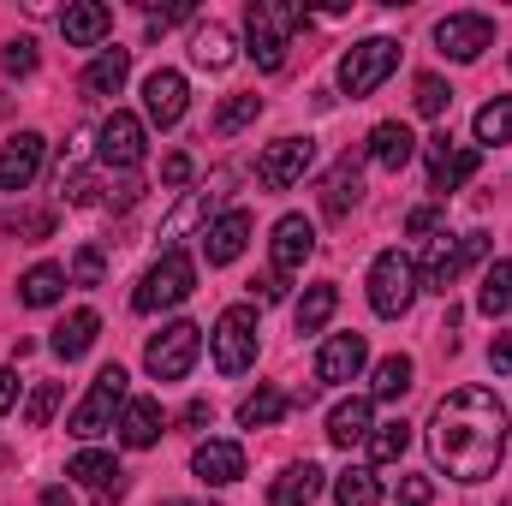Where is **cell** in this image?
<instances>
[{
  "label": "cell",
  "mask_w": 512,
  "mask_h": 506,
  "mask_svg": "<svg viewBox=\"0 0 512 506\" xmlns=\"http://www.w3.org/2000/svg\"><path fill=\"white\" fill-rule=\"evenodd\" d=\"M358 197H364V173H358V161L346 155V161H334V173H328V185H322V209L340 221V215L358 209Z\"/></svg>",
  "instance_id": "29"
},
{
  "label": "cell",
  "mask_w": 512,
  "mask_h": 506,
  "mask_svg": "<svg viewBox=\"0 0 512 506\" xmlns=\"http://www.w3.org/2000/svg\"><path fill=\"white\" fill-rule=\"evenodd\" d=\"M447 102H453V90H447L435 72H423V78H417V114H423V120H441Z\"/></svg>",
  "instance_id": "41"
},
{
  "label": "cell",
  "mask_w": 512,
  "mask_h": 506,
  "mask_svg": "<svg viewBox=\"0 0 512 506\" xmlns=\"http://www.w3.org/2000/svg\"><path fill=\"white\" fill-rule=\"evenodd\" d=\"M203 358V328L197 322H167L149 346H143V370L155 381H185Z\"/></svg>",
  "instance_id": "8"
},
{
  "label": "cell",
  "mask_w": 512,
  "mask_h": 506,
  "mask_svg": "<svg viewBox=\"0 0 512 506\" xmlns=\"http://www.w3.org/2000/svg\"><path fill=\"white\" fill-rule=\"evenodd\" d=\"M364 447H370V465H393V459H405V447H411V423H405V417L376 423Z\"/></svg>",
  "instance_id": "36"
},
{
  "label": "cell",
  "mask_w": 512,
  "mask_h": 506,
  "mask_svg": "<svg viewBox=\"0 0 512 506\" xmlns=\"http://www.w3.org/2000/svg\"><path fill=\"white\" fill-rule=\"evenodd\" d=\"M435 227H441V209H435V203H423V209L405 215V233H411V239H423V233H435Z\"/></svg>",
  "instance_id": "46"
},
{
  "label": "cell",
  "mask_w": 512,
  "mask_h": 506,
  "mask_svg": "<svg viewBox=\"0 0 512 506\" xmlns=\"http://www.w3.org/2000/svg\"><path fill=\"white\" fill-rule=\"evenodd\" d=\"M245 245H251V209H227V215H215L209 233H203V256H209V268L239 262Z\"/></svg>",
  "instance_id": "17"
},
{
  "label": "cell",
  "mask_w": 512,
  "mask_h": 506,
  "mask_svg": "<svg viewBox=\"0 0 512 506\" xmlns=\"http://www.w3.org/2000/svg\"><path fill=\"white\" fill-rule=\"evenodd\" d=\"M477 167H483V149H477V143H453L447 131L429 137V191H435V197H453L459 185H471Z\"/></svg>",
  "instance_id": "10"
},
{
  "label": "cell",
  "mask_w": 512,
  "mask_h": 506,
  "mask_svg": "<svg viewBox=\"0 0 512 506\" xmlns=\"http://www.w3.org/2000/svg\"><path fill=\"white\" fill-rule=\"evenodd\" d=\"M417 262L405 251H382L376 262H370V310L376 316H387V322H399L411 304H417Z\"/></svg>",
  "instance_id": "7"
},
{
  "label": "cell",
  "mask_w": 512,
  "mask_h": 506,
  "mask_svg": "<svg viewBox=\"0 0 512 506\" xmlns=\"http://www.w3.org/2000/svg\"><path fill=\"white\" fill-rule=\"evenodd\" d=\"M66 477H78L96 501H114L120 489H126V471H120V459L114 453H96V447H84L72 465H66Z\"/></svg>",
  "instance_id": "21"
},
{
  "label": "cell",
  "mask_w": 512,
  "mask_h": 506,
  "mask_svg": "<svg viewBox=\"0 0 512 506\" xmlns=\"http://www.w3.org/2000/svg\"><path fill=\"white\" fill-rule=\"evenodd\" d=\"M215 197H221V191H197V197H185V203H179V215L167 221V239H185L191 227H203V233H209V209H215Z\"/></svg>",
  "instance_id": "38"
},
{
  "label": "cell",
  "mask_w": 512,
  "mask_h": 506,
  "mask_svg": "<svg viewBox=\"0 0 512 506\" xmlns=\"http://www.w3.org/2000/svg\"><path fill=\"white\" fill-rule=\"evenodd\" d=\"M411 376H417V364L405 352H387L382 364H376V376H370V399H405Z\"/></svg>",
  "instance_id": "34"
},
{
  "label": "cell",
  "mask_w": 512,
  "mask_h": 506,
  "mask_svg": "<svg viewBox=\"0 0 512 506\" xmlns=\"http://www.w3.org/2000/svg\"><path fill=\"white\" fill-rule=\"evenodd\" d=\"M185 108H191V90H185V72H173V66H161V72H149L143 78V120L149 126H179L185 120Z\"/></svg>",
  "instance_id": "13"
},
{
  "label": "cell",
  "mask_w": 512,
  "mask_h": 506,
  "mask_svg": "<svg viewBox=\"0 0 512 506\" xmlns=\"http://www.w3.org/2000/svg\"><path fill=\"white\" fill-rule=\"evenodd\" d=\"M334 310H340V286H334V280H322V286H310V292L292 304V328H298V334H322Z\"/></svg>",
  "instance_id": "30"
},
{
  "label": "cell",
  "mask_w": 512,
  "mask_h": 506,
  "mask_svg": "<svg viewBox=\"0 0 512 506\" xmlns=\"http://www.w3.org/2000/svg\"><path fill=\"white\" fill-rule=\"evenodd\" d=\"M60 30H66L72 48H102L108 30H114V6H102V0H78V6L60 12Z\"/></svg>",
  "instance_id": "19"
},
{
  "label": "cell",
  "mask_w": 512,
  "mask_h": 506,
  "mask_svg": "<svg viewBox=\"0 0 512 506\" xmlns=\"http://www.w3.org/2000/svg\"><path fill=\"white\" fill-rule=\"evenodd\" d=\"M102 274H108V256L96 251V245H78V256H72V286H102Z\"/></svg>",
  "instance_id": "44"
},
{
  "label": "cell",
  "mask_w": 512,
  "mask_h": 506,
  "mask_svg": "<svg viewBox=\"0 0 512 506\" xmlns=\"http://www.w3.org/2000/svg\"><path fill=\"white\" fill-rule=\"evenodd\" d=\"M42 506H72V489H42Z\"/></svg>",
  "instance_id": "51"
},
{
  "label": "cell",
  "mask_w": 512,
  "mask_h": 506,
  "mask_svg": "<svg viewBox=\"0 0 512 506\" xmlns=\"http://www.w3.org/2000/svg\"><path fill=\"white\" fill-rule=\"evenodd\" d=\"M96 155H102V167H108V173H114V167L131 173V167L143 161V120L114 108V114L102 120V131H96Z\"/></svg>",
  "instance_id": "14"
},
{
  "label": "cell",
  "mask_w": 512,
  "mask_h": 506,
  "mask_svg": "<svg viewBox=\"0 0 512 506\" xmlns=\"http://www.w3.org/2000/svg\"><path fill=\"white\" fill-rule=\"evenodd\" d=\"M191 286H197V262L179 251V245H167L161 262L137 280V292H131V310H143V316H155V310H173V304H185L191 298Z\"/></svg>",
  "instance_id": "4"
},
{
  "label": "cell",
  "mask_w": 512,
  "mask_h": 506,
  "mask_svg": "<svg viewBox=\"0 0 512 506\" xmlns=\"http://www.w3.org/2000/svg\"><path fill=\"white\" fill-rule=\"evenodd\" d=\"M54 209H6V233H18V239H54Z\"/></svg>",
  "instance_id": "39"
},
{
  "label": "cell",
  "mask_w": 512,
  "mask_h": 506,
  "mask_svg": "<svg viewBox=\"0 0 512 506\" xmlns=\"http://www.w3.org/2000/svg\"><path fill=\"white\" fill-rule=\"evenodd\" d=\"M256 334H262V322H256L251 304H233V310H221V322H215V334H209V352H215V370L221 376H245L256 364Z\"/></svg>",
  "instance_id": "9"
},
{
  "label": "cell",
  "mask_w": 512,
  "mask_h": 506,
  "mask_svg": "<svg viewBox=\"0 0 512 506\" xmlns=\"http://www.w3.org/2000/svg\"><path fill=\"white\" fill-rule=\"evenodd\" d=\"M42 137L36 131H18V137H6L0 143V191H30L36 185V173H42Z\"/></svg>",
  "instance_id": "16"
},
{
  "label": "cell",
  "mask_w": 512,
  "mask_h": 506,
  "mask_svg": "<svg viewBox=\"0 0 512 506\" xmlns=\"http://www.w3.org/2000/svg\"><path fill=\"white\" fill-rule=\"evenodd\" d=\"M477 143H512V96H495L477 108Z\"/></svg>",
  "instance_id": "37"
},
{
  "label": "cell",
  "mask_w": 512,
  "mask_h": 506,
  "mask_svg": "<svg viewBox=\"0 0 512 506\" xmlns=\"http://www.w3.org/2000/svg\"><path fill=\"white\" fill-rule=\"evenodd\" d=\"M96 334H102V316H96V310H72V316L54 328V340H48V346H54V358H60V364H78V358L96 346Z\"/></svg>",
  "instance_id": "23"
},
{
  "label": "cell",
  "mask_w": 512,
  "mask_h": 506,
  "mask_svg": "<svg viewBox=\"0 0 512 506\" xmlns=\"http://www.w3.org/2000/svg\"><path fill=\"white\" fill-rule=\"evenodd\" d=\"M310 161H316V143L310 137H274L262 149V161H256V185L262 191H292L310 173Z\"/></svg>",
  "instance_id": "11"
},
{
  "label": "cell",
  "mask_w": 512,
  "mask_h": 506,
  "mask_svg": "<svg viewBox=\"0 0 512 506\" xmlns=\"http://www.w3.org/2000/svg\"><path fill=\"white\" fill-rule=\"evenodd\" d=\"M131 78V48H102L90 66H84V90L90 96H120Z\"/></svg>",
  "instance_id": "27"
},
{
  "label": "cell",
  "mask_w": 512,
  "mask_h": 506,
  "mask_svg": "<svg viewBox=\"0 0 512 506\" xmlns=\"http://www.w3.org/2000/svg\"><path fill=\"white\" fill-rule=\"evenodd\" d=\"M191 471H197L203 483L227 489V483H239V477H245V447H239V441H197Z\"/></svg>",
  "instance_id": "20"
},
{
  "label": "cell",
  "mask_w": 512,
  "mask_h": 506,
  "mask_svg": "<svg viewBox=\"0 0 512 506\" xmlns=\"http://www.w3.org/2000/svg\"><path fill=\"white\" fill-rule=\"evenodd\" d=\"M477 310L489 316V322H501L512 310V262H489L483 268V286H477Z\"/></svg>",
  "instance_id": "33"
},
{
  "label": "cell",
  "mask_w": 512,
  "mask_h": 506,
  "mask_svg": "<svg viewBox=\"0 0 512 506\" xmlns=\"http://www.w3.org/2000/svg\"><path fill=\"white\" fill-rule=\"evenodd\" d=\"M435 48L447 60H483V48H495V18L489 12H447L435 24Z\"/></svg>",
  "instance_id": "12"
},
{
  "label": "cell",
  "mask_w": 512,
  "mask_h": 506,
  "mask_svg": "<svg viewBox=\"0 0 512 506\" xmlns=\"http://www.w3.org/2000/svg\"><path fill=\"white\" fill-rule=\"evenodd\" d=\"M256 114H262V96H233V102H221V114H215V131H221V137H233L239 126H251Z\"/></svg>",
  "instance_id": "40"
},
{
  "label": "cell",
  "mask_w": 512,
  "mask_h": 506,
  "mask_svg": "<svg viewBox=\"0 0 512 506\" xmlns=\"http://www.w3.org/2000/svg\"><path fill=\"white\" fill-rule=\"evenodd\" d=\"M435 483L429 477H399V506H429Z\"/></svg>",
  "instance_id": "45"
},
{
  "label": "cell",
  "mask_w": 512,
  "mask_h": 506,
  "mask_svg": "<svg viewBox=\"0 0 512 506\" xmlns=\"http://www.w3.org/2000/svg\"><path fill=\"white\" fill-rule=\"evenodd\" d=\"M298 30H304V6H292V0H251L245 6V36H251L256 72H280Z\"/></svg>",
  "instance_id": "2"
},
{
  "label": "cell",
  "mask_w": 512,
  "mask_h": 506,
  "mask_svg": "<svg viewBox=\"0 0 512 506\" xmlns=\"http://www.w3.org/2000/svg\"><path fill=\"white\" fill-rule=\"evenodd\" d=\"M310 251H316V227H310L304 215H280V221H274V245H268L274 280H292V274L310 262Z\"/></svg>",
  "instance_id": "15"
},
{
  "label": "cell",
  "mask_w": 512,
  "mask_h": 506,
  "mask_svg": "<svg viewBox=\"0 0 512 506\" xmlns=\"http://www.w3.org/2000/svg\"><path fill=\"white\" fill-rule=\"evenodd\" d=\"M54 411H60V381H42V387L24 399V423H30V429H48Z\"/></svg>",
  "instance_id": "42"
},
{
  "label": "cell",
  "mask_w": 512,
  "mask_h": 506,
  "mask_svg": "<svg viewBox=\"0 0 512 506\" xmlns=\"http://www.w3.org/2000/svg\"><path fill=\"white\" fill-rule=\"evenodd\" d=\"M126 370L120 364H108L102 376L90 381V393L72 405V417H66V429L78 435V441H96V435H108V429H120V411H126Z\"/></svg>",
  "instance_id": "3"
},
{
  "label": "cell",
  "mask_w": 512,
  "mask_h": 506,
  "mask_svg": "<svg viewBox=\"0 0 512 506\" xmlns=\"http://www.w3.org/2000/svg\"><path fill=\"white\" fill-rule=\"evenodd\" d=\"M60 292H66V268H60V262H36V268H24V280H18V298H24L30 310L60 304Z\"/></svg>",
  "instance_id": "31"
},
{
  "label": "cell",
  "mask_w": 512,
  "mask_h": 506,
  "mask_svg": "<svg viewBox=\"0 0 512 506\" xmlns=\"http://www.w3.org/2000/svg\"><path fill=\"white\" fill-rule=\"evenodd\" d=\"M489 364H495V376H512V334H495V346H489Z\"/></svg>",
  "instance_id": "48"
},
{
  "label": "cell",
  "mask_w": 512,
  "mask_h": 506,
  "mask_svg": "<svg viewBox=\"0 0 512 506\" xmlns=\"http://www.w3.org/2000/svg\"><path fill=\"white\" fill-rule=\"evenodd\" d=\"M393 72H399V42H393V36H370V42L346 48V60H340V90H346L352 102H364V96L382 90Z\"/></svg>",
  "instance_id": "6"
},
{
  "label": "cell",
  "mask_w": 512,
  "mask_h": 506,
  "mask_svg": "<svg viewBox=\"0 0 512 506\" xmlns=\"http://www.w3.org/2000/svg\"><path fill=\"white\" fill-rule=\"evenodd\" d=\"M161 506H191V501H161Z\"/></svg>",
  "instance_id": "52"
},
{
  "label": "cell",
  "mask_w": 512,
  "mask_h": 506,
  "mask_svg": "<svg viewBox=\"0 0 512 506\" xmlns=\"http://www.w3.org/2000/svg\"><path fill=\"white\" fill-rule=\"evenodd\" d=\"M0 72H6V78H30V72H36V42H30V36H12L6 54H0Z\"/></svg>",
  "instance_id": "43"
},
{
  "label": "cell",
  "mask_w": 512,
  "mask_h": 506,
  "mask_svg": "<svg viewBox=\"0 0 512 506\" xmlns=\"http://www.w3.org/2000/svg\"><path fill=\"white\" fill-rule=\"evenodd\" d=\"M233 54H239V48H233V30H227V24H215V18H209V24H197V30H191V60H197L203 72H227V66H233Z\"/></svg>",
  "instance_id": "28"
},
{
  "label": "cell",
  "mask_w": 512,
  "mask_h": 506,
  "mask_svg": "<svg viewBox=\"0 0 512 506\" xmlns=\"http://www.w3.org/2000/svg\"><path fill=\"white\" fill-rule=\"evenodd\" d=\"M334 501L340 506H382V483H376V471H370V465L340 471V477H334Z\"/></svg>",
  "instance_id": "35"
},
{
  "label": "cell",
  "mask_w": 512,
  "mask_h": 506,
  "mask_svg": "<svg viewBox=\"0 0 512 506\" xmlns=\"http://www.w3.org/2000/svg\"><path fill=\"white\" fill-rule=\"evenodd\" d=\"M12 399H18V376H12V370H0V417L12 411Z\"/></svg>",
  "instance_id": "50"
},
{
  "label": "cell",
  "mask_w": 512,
  "mask_h": 506,
  "mask_svg": "<svg viewBox=\"0 0 512 506\" xmlns=\"http://www.w3.org/2000/svg\"><path fill=\"white\" fill-rule=\"evenodd\" d=\"M161 185H173V191L191 185V155H167V161H161Z\"/></svg>",
  "instance_id": "47"
},
{
  "label": "cell",
  "mask_w": 512,
  "mask_h": 506,
  "mask_svg": "<svg viewBox=\"0 0 512 506\" xmlns=\"http://www.w3.org/2000/svg\"><path fill=\"white\" fill-rule=\"evenodd\" d=\"M292 411V393H280V387H256L251 399H239V429H268V423H280Z\"/></svg>",
  "instance_id": "32"
},
{
  "label": "cell",
  "mask_w": 512,
  "mask_h": 506,
  "mask_svg": "<svg viewBox=\"0 0 512 506\" xmlns=\"http://www.w3.org/2000/svg\"><path fill=\"white\" fill-rule=\"evenodd\" d=\"M507 405L489 387H453L429 411V453L453 483H489L507 459Z\"/></svg>",
  "instance_id": "1"
},
{
  "label": "cell",
  "mask_w": 512,
  "mask_h": 506,
  "mask_svg": "<svg viewBox=\"0 0 512 506\" xmlns=\"http://www.w3.org/2000/svg\"><path fill=\"white\" fill-rule=\"evenodd\" d=\"M161 429H167V417H161V399H126V411H120V441L126 447H155L161 441Z\"/></svg>",
  "instance_id": "24"
},
{
  "label": "cell",
  "mask_w": 512,
  "mask_h": 506,
  "mask_svg": "<svg viewBox=\"0 0 512 506\" xmlns=\"http://www.w3.org/2000/svg\"><path fill=\"white\" fill-rule=\"evenodd\" d=\"M322 495V465H286L280 477H274V489H268V506H310Z\"/></svg>",
  "instance_id": "25"
},
{
  "label": "cell",
  "mask_w": 512,
  "mask_h": 506,
  "mask_svg": "<svg viewBox=\"0 0 512 506\" xmlns=\"http://www.w3.org/2000/svg\"><path fill=\"white\" fill-rule=\"evenodd\" d=\"M364 364H370L364 334H328V346H322V358H316V376L322 381H358Z\"/></svg>",
  "instance_id": "22"
},
{
  "label": "cell",
  "mask_w": 512,
  "mask_h": 506,
  "mask_svg": "<svg viewBox=\"0 0 512 506\" xmlns=\"http://www.w3.org/2000/svg\"><path fill=\"white\" fill-rule=\"evenodd\" d=\"M483 256H489V233H459V239L441 233V239L429 245V256L417 262V286H429V292L447 298V292L459 286V274H465L471 262H483Z\"/></svg>",
  "instance_id": "5"
},
{
  "label": "cell",
  "mask_w": 512,
  "mask_h": 506,
  "mask_svg": "<svg viewBox=\"0 0 512 506\" xmlns=\"http://www.w3.org/2000/svg\"><path fill=\"white\" fill-rule=\"evenodd\" d=\"M370 429H376V399L370 393H352V399H340L328 411V441L334 447H364Z\"/></svg>",
  "instance_id": "18"
},
{
  "label": "cell",
  "mask_w": 512,
  "mask_h": 506,
  "mask_svg": "<svg viewBox=\"0 0 512 506\" xmlns=\"http://www.w3.org/2000/svg\"><path fill=\"white\" fill-rule=\"evenodd\" d=\"M411 155H417V137H411V126H399V120H382V126L370 131V161H376L382 173H399Z\"/></svg>",
  "instance_id": "26"
},
{
  "label": "cell",
  "mask_w": 512,
  "mask_h": 506,
  "mask_svg": "<svg viewBox=\"0 0 512 506\" xmlns=\"http://www.w3.org/2000/svg\"><path fill=\"white\" fill-rule=\"evenodd\" d=\"M209 417H215V405H209V399H191V405H185V417H179V423H185V429H203V423H209Z\"/></svg>",
  "instance_id": "49"
}]
</instances>
